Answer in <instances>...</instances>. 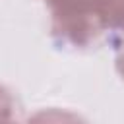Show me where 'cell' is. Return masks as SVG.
Returning a JSON list of instances; mask_svg holds the SVG:
<instances>
[{"label": "cell", "instance_id": "1", "mask_svg": "<svg viewBox=\"0 0 124 124\" xmlns=\"http://www.w3.org/2000/svg\"><path fill=\"white\" fill-rule=\"evenodd\" d=\"M50 10L54 39L83 48L105 31H112L124 16V0H45Z\"/></svg>", "mask_w": 124, "mask_h": 124}, {"label": "cell", "instance_id": "2", "mask_svg": "<svg viewBox=\"0 0 124 124\" xmlns=\"http://www.w3.org/2000/svg\"><path fill=\"white\" fill-rule=\"evenodd\" d=\"M25 124H89V122L76 110H68L60 107H46L33 112Z\"/></svg>", "mask_w": 124, "mask_h": 124}, {"label": "cell", "instance_id": "3", "mask_svg": "<svg viewBox=\"0 0 124 124\" xmlns=\"http://www.w3.org/2000/svg\"><path fill=\"white\" fill-rule=\"evenodd\" d=\"M14 110H16V101L12 91L0 83V124H8L14 118Z\"/></svg>", "mask_w": 124, "mask_h": 124}, {"label": "cell", "instance_id": "4", "mask_svg": "<svg viewBox=\"0 0 124 124\" xmlns=\"http://www.w3.org/2000/svg\"><path fill=\"white\" fill-rule=\"evenodd\" d=\"M116 35V43H114V68L116 74L124 79V33L114 31Z\"/></svg>", "mask_w": 124, "mask_h": 124}, {"label": "cell", "instance_id": "5", "mask_svg": "<svg viewBox=\"0 0 124 124\" xmlns=\"http://www.w3.org/2000/svg\"><path fill=\"white\" fill-rule=\"evenodd\" d=\"M8 124H16V122H8Z\"/></svg>", "mask_w": 124, "mask_h": 124}]
</instances>
